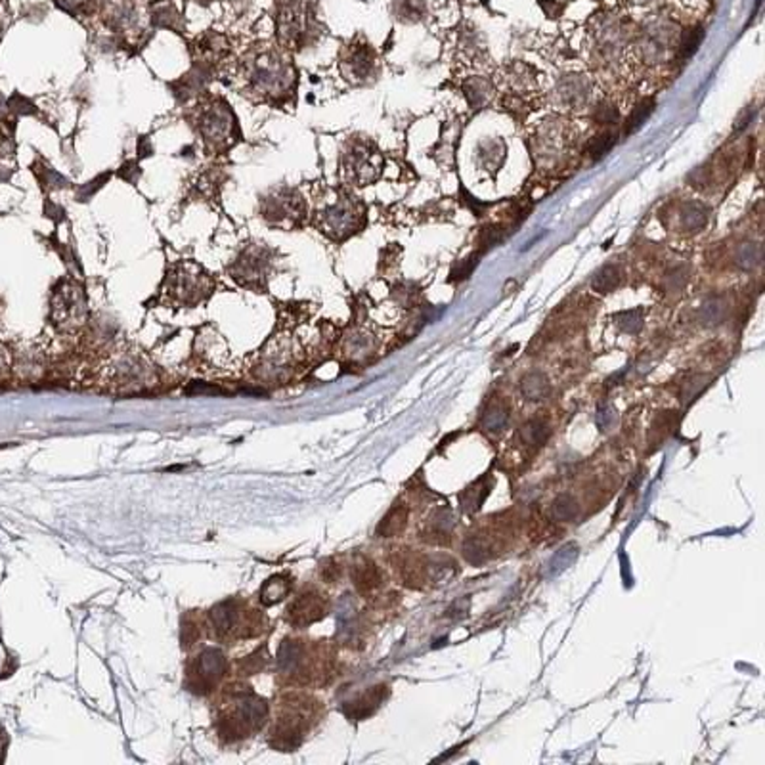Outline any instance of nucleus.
Masks as SVG:
<instances>
[{
	"label": "nucleus",
	"mask_w": 765,
	"mask_h": 765,
	"mask_svg": "<svg viewBox=\"0 0 765 765\" xmlns=\"http://www.w3.org/2000/svg\"><path fill=\"white\" fill-rule=\"evenodd\" d=\"M655 106H656V102H655V98H645V100H641L638 106L633 108V111H631V115L628 117V121H626V134H633V133H638L639 128L647 123V119H649L651 117V113L655 111Z\"/></svg>",
	"instance_id": "f257e3e1"
},
{
	"label": "nucleus",
	"mask_w": 765,
	"mask_h": 765,
	"mask_svg": "<svg viewBox=\"0 0 765 765\" xmlns=\"http://www.w3.org/2000/svg\"><path fill=\"white\" fill-rule=\"evenodd\" d=\"M548 436H549V425L541 419L528 421L521 429V438L525 440V444L540 446L546 443Z\"/></svg>",
	"instance_id": "f03ea898"
},
{
	"label": "nucleus",
	"mask_w": 765,
	"mask_h": 765,
	"mask_svg": "<svg viewBox=\"0 0 765 765\" xmlns=\"http://www.w3.org/2000/svg\"><path fill=\"white\" fill-rule=\"evenodd\" d=\"M618 283H620L618 268L616 266H605L598 272V274H595V278L591 281V288L598 293H608V291L616 289Z\"/></svg>",
	"instance_id": "7ed1b4c3"
},
{
	"label": "nucleus",
	"mask_w": 765,
	"mask_h": 765,
	"mask_svg": "<svg viewBox=\"0 0 765 765\" xmlns=\"http://www.w3.org/2000/svg\"><path fill=\"white\" fill-rule=\"evenodd\" d=\"M616 134L614 133H608V131H605V133H601V134H598L595 136L591 142H590V155H591V159L593 161H599V159H603L605 155H608L613 151V148H614V144H616Z\"/></svg>",
	"instance_id": "20e7f679"
},
{
	"label": "nucleus",
	"mask_w": 765,
	"mask_h": 765,
	"mask_svg": "<svg viewBox=\"0 0 765 765\" xmlns=\"http://www.w3.org/2000/svg\"><path fill=\"white\" fill-rule=\"evenodd\" d=\"M578 511H580L578 501L573 496L557 498L551 508V515L557 518V521H573V518L578 515Z\"/></svg>",
	"instance_id": "39448f33"
},
{
	"label": "nucleus",
	"mask_w": 765,
	"mask_h": 765,
	"mask_svg": "<svg viewBox=\"0 0 765 765\" xmlns=\"http://www.w3.org/2000/svg\"><path fill=\"white\" fill-rule=\"evenodd\" d=\"M521 388H523V395L528 400H541L543 396L548 395V381H546V378H543V375L533 373L523 381Z\"/></svg>",
	"instance_id": "423d86ee"
},
{
	"label": "nucleus",
	"mask_w": 765,
	"mask_h": 765,
	"mask_svg": "<svg viewBox=\"0 0 765 765\" xmlns=\"http://www.w3.org/2000/svg\"><path fill=\"white\" fill-rule=\"evenodd\" d=\"M704 41V28H693L689 31H685L683 38H681V46H680V56L681 58H691L695 52L700 48Z\"/></svg>",
	"instance_id": "0eeeda50"
},
{
	"label": "nucleus",
	"mask_w": 765,
	"mask_h": 765,
	"mask_svg": "<svg viewBox=\"0 0 765 765\" xmlns=\"http://www.w3.org/2000/svg\"><path fill=\"white\" fill-rule=\"evenodd\" d=\"M576 555H578L576 546L563 548L559 553H557V555L553 557V561L549 563V574H551V576L559 574L563 568H566L570 563H573V561L576 559Z\"/></svg>",
	"instance_id": "6e6552de"
},
{
	"label": "nucleus",
	"mask_w": 765,
	"mask_h": 765,
	"mask_svg": "<svg viewBox=\"0 0 765 765\" xmlns=\"http://www.w3.org/2000/svg\"><path fill=\"white\" fill-rule=\"evenodd\" d=\"M508 418L509 413L503 406H492L490 411L484 416V427L488 431H500L508 425Z\"/></svg>",
	"instance_id": "1a4fd4ad"
},
{
	"label": "nucleus",
	"mask_w": 765,
	"mask_h": 765,
	"mask_svg": "<svg viewBox=\"0 0 765 765\" xmlns=\"http://www.w3.org/2000/svg\"><path fill=\"white\" fill-rule=\"evenodd\" d=\"M404 521H406V511L402 508H395L391 513H388V517L385 518L379 530H383L385 534H395V533H398L400 526L404 525Z\"/></svg>",
	"instance_id": "9d476101"
},
{
	"label": "nucleus",
	"mask_w": 765,
	"mask_h": 765,
	"mask_svg": "<svg viewBox=\"0 0 765 765\" xmlns=\"http://www.w3.org/2000/svg\"><path fill=\"white\" fill-rule=\"evenodd\" d=\"M620 119L618 110L613 106V103H603L598 110H595V121L598 123H616Z\"/></svg>",
	"instance_id": "9b49d317"
},
{
	"label": "nucleus",
	"mask_w": 765,
	"mask_h": 765,
	"mask_svg": "<svg viewBox=\"0 0 765 765\" xmlns=\"http://www.w3.org/2000/svg\"><path fill=\"white\" fill-rule=\"evenodd\" d=\"M475 266H476V258L475 256H471V258H467V261H463L460 266H456L453 268V272H452V280H465V278H469L471 276V272L475 270Z\"/></svg>",
	"instance_id": "f8f14e48"
},
{
	"label": "nucleus",
	"mask_w": 765,
	"mask_h": 765,
	"mask_svg": "<svg viewBox=\"0 0 765 765\" xmlns=\"http://www.w3.org/2000/svg\"><path fill=\"white\" fill-rule=\"evenodd\" d=\"M538 3L543 8V12H546L548 18H559L563 14V10H565L563 4L549 3V0H538Z\"/></svg>",
	"instance_id": "ddd939ff"
},
{
	"label": "nucleus",
	"mask_w": 765,
	"mask_h": 765,
	"mask_svg": "<svg viewBox=\"0 0 765 765\" xmlns=\"http://www.w3.org/2000/svg\"><path fill=\"white\" fill-rule=\"evenodd\" d=\"M613 411L608 410V408H603V410H599V413H598V423H599V427L601 429H608V427L613 425Z\"/></svg>",
	"instance_id": "4468645a"
},
{
	"label": "nucleus",
	"mask_w": 765,
	"mask_h": 765,
	"mask_svg": "<svg viewBox=\"0 0 765 765\" xmlns=\"http://www.w3.org/2000/svg\"><path fill=\"white\" fill-rule=\"evenodd\" d=\"M463 198H465L467 201H469V205H471V211H473L475 215H483V209H481V207H484V205H481V203H478L476 199H473V198H471V196H469V193H467V191H463Z\"/></svg>",
	"instance_id": "2eb2a0df"
}]
</instances>
